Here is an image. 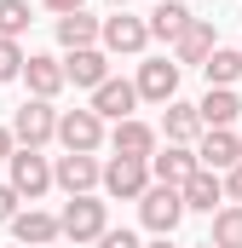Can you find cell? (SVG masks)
Returning a JSON list of instances; mask_svg holds the SVG:
<instances>
[{
  "instance_id": "836d02e7",
  "label": "cell",
  "mask_w": 242,
  "mask_h": 248,
  "mask_svg": "<svg viewBox=\"0 0 242 248\" xmlns=\"http://www.w3.org/2000/svg\"><path fill=\"white\" fill-rule=\"evenodd\" d=\"M196 248H213V243H196Z\"/></svg>"
},
{
  "instance_id": "5b68a950",
  "label": "cell",
  "mask_w": 242,
  "mask_h": 248,
  "mask_svg": "<svg viewBox=\"0 0 242 248\" xmlns=\"http://www.w3.org/2000/svg\"><path fill=\"white\" fill-rule=\"evenodd\" d=\"M138 219H144V231H156V237H173L184 219V202L173 185H150L144 196H138Z\"/></svg>"
},
{
  "instance_id": "6da1fadb",
  "label": "cell",
  "mask_w": 242,
  "mask_h": 248,
  "mask_svg": "<svg viewBox=\"0 0 242 248\" xmlns=\"http://www.w3.org/2000/svg\"><path fill=\"white\" fill-rule=\"evenodd\" d=\"M104 231H110V202H104V196H92V190H87V196H69V202H63L58 237H69V243L81 248V243H98Z\"/></svg>"
},
{
  "instance_id": "30bf717a",
  "label": "cell",
  "mask_w": 242,
  "mask_h": 248,
  "mask_svg": "<svg viewBox=\"0 0 242 248\" xmlns=\"http://www.w3.org/2000/svg\"><path fill=\"white\" fill-rule=\"evenodd\" d=\"M98 173H104V162H98V156H75V150H63L58 162H52V185L69 190V196L98 190Z\"/></svg>"
},
{
  "instance_id": "277c9868",
  "label": "cell",
  "mask_w": 242,
  "mask_h": 248,
  "mask_svg": "<svg viewBox=\"0 0 242 248\" xmlns=\"http://www.w3.org/2000/svg\"><path fill=\"white\" fill-rule=\"evenodd\" d=\"M98 185H104V196H116V202H138V196L150 190V162H138V156H110L104 173H98Z\"/></svg>"
},
{
  "instance_id": "7c38bea8",
  "label": "cell",
  "mask_w": 242,
  "mask_h": 248,
  "mask_svg": "<svg viewBox=\"0 0 242 248\" xmlns=\"http://www.w3.org/2000/svg\"><path fill=\"white\" fill-rule=\"evenodd\" d=\"M98 122H127L133 110H138V93H133V81H121V75H110L104 87H92V104H87Z\"/></svg>"
},
{
  "instance_id": "484cf974",
  "label": "cell",
  "mask_w": 242,
  "mask_h": 248,
  "mask_svg": "<svg viewBox=\"0 0 242 248\" xmlns=\"http://www.w3.org/2000/svg\"><path fill=\"white\" fill-rule=\"evenodd\" d=\"M17 75H23V46L17 41H0V87L17 81Z\"/></svg>"
},
{
  "instance_id": "d6986e66",
  "label": "cell",
  "mask_w": 242,
  "mask_h": 248,
  "mask_svg": "<svg viewBox=\"0 0 242 248\" xmlns=\"http://www.w3.org/2000/svg\"><path fill=\"white\" fill-rule=\"evenodd\" d=\"M156 133H167V144H196V139H202L196 104H184V98H167V104H162V127H156Z\"/></svg>"
},
{
  "instance_id": "ac0fdd59",
  "label": "cell",
  "mask_w": 242,
  "mask_h": 248,
  "mask_svg": "<svg viewBox=\"0 0 242 248\" xmlns=\"http://www.w3.org/2000/svg\"><path fill=\"white\" fill-rule=\"evenodd\" d=\"M179 202H184V214H213V202H225V185H219V173L196 168V173L179 185Z\"/></svg>"
},
{
  "instance_id": "44dd1931",
  "label": "cell",
  "mask_w": 242,
  "mask_h": 248,
  "mask_svg": "<svg viewBox=\"0 0 242 248\" xmlns=\"http://www.w3.org/2000/svg\"><path fill=\"white\" fill-rule=\"evenodd\" d=\"M58 46L63 52H81V46H98V17L81 6V12H63L58 17Z\"/></svg>"
},
{
  "instance_id": "52a82bcc",
  "label": "cell",
  "mask_w": 242,
  "mask_h": 248,
  "mask_svg": "<svg viewBox=\"0 0 242 248\" xmlns=\"http://www.w3.org/2000/svg\"><path fill=\"white\" fill-rule=\"evenodd\" d=\"M133 93H138V104H167V98H179V63L173 58H144L138 75H133Z\"/></svg>"
},
{
  "instance_id": "7a4b0ae2",
  "label": "cell",
  "mask_w": 242,
  "mask_h": 248,
  "mask_svg": "<svg viewBox=\"0 0 242 248\" xmlns=\"http://www.w3.org/2000/svg\"><path fill=\"white\" fill-rule=\"evenodd\" d=\"M52 133H58V110L46 98H23L12 110V144L17 150H41V144H52Z\"/></svg>"
},
{
  "instance_id": "e575fe53",
  "label": "cell",
  "mask_w": 242,
  "mask_h": 248,
  "mask_svg": "<svg viewBox=\"0 0 242 248\" xmlns=\"http://www.w3.org/2000/svg\"><path fill=\"white\" fill-rule=\"evenodd\" d=\"M237 52H242V46H237Z\"/></svg>"
},
{
  "instance_id": "f1b7e54d",
  "label": "cell",
  "mask_w": 242,
  "mask_h": 248,
  "mask_svg": "<svg viewBox=\"0 0 242 248\" xmlns=\"http://www.w3.org/2000/svg\"><path fill=\"white\" fill-rule=\"evenodd\" d=\"M17 202H23L17 190H12V185H0V225H12V214H17Z\"/></svg>"
},
{
  "instance_id": "9c48e42d",
  "label": "cell",
  "mask_w": 242,
  "mask_h": 248,
  "mask_svg": "<svg viewBox=\"0 0 242 248\" xmlns=\"http://www.w3.org/2000/svg\"><path fill=\"white\" fill-rule=\"evenodd\" d=\"M104 139H110V150H116V156H138V162H150V156L162 150V133H156L150 122H138V116L116 122L110 133H104Z\"/></svg>"
},
{
  "instance_id": "4fadbf2b",
  "label": "cell",
  "mask_w": 242,
  "mask_h": 248,
  "mask_svg": "<svg viewBox=\"0 0 242 248\" xmlns=\"http://www.w3.org/2000/svg\"><path fill=\"white\" fill-rule=\"evenodd\" d=\"M17 81L29 87V98H46V104H52L63 87H69V81H63V63H58V58H46V52H29Z\"/></svg>"
},
{
  "instance_id": "ffe728a7",
  "label": "cell",
  "mask_w": 242,
  "mask_h": 248,
  "mask_svg": "<svg viewBox=\"0 0 242 248\" xmlns=\"http://www.w3.org/2000/svg\"><path fill=\"white\" fill-rule=\"evenodd\" d=\"M237 116H242L237 87H208V98L196 104V122H202V133H208V127H231Z\"/></svg>"
},
{
  "instance_id": "e0dca14e",
  "label": "cell",
  "mask_w": 242,
  "mask_h": 248,
  "mask_svg": "<svg viewBox=\"0 0 242 248\" xmlns=\"http://www.w3.org/2000/svg\"><path fill=\"white\" fill-rule=\"evenodd\" d=\"M12 237H17L23 248H52V243H58V214L17 208V214H12Z\"/></svg>"
},
{
  "instance_id": "8fae6325",
  "label": "cell",
  "mask_w": 242,
  "mask_h": 248,
  "mask_svg": "<svg viewBox=\"0 0 242 248\" xmlns=\"http://www.w3.org/2000/svg\"><path fill=\"white\" fill-rule=\"evenodd\" d=\"M190 150H196V162H202L208 173H225V168H237V162H242V139L231 133V127H208Z\"/></svg>"
},
{
  "instance_id": "5bb4252c",
  "label": "cell",
  "mask_w": 242,
  "mask_h": 248,
  "mask_svg": "<svg viewBox=\"0 0 242 248\" xmlns=\"http://www.w3.org/2000/svg\"><path fill=\"white\" fill-rule=\"evenodd\" d=\"M196 168H202V162H196V150H190V144H167V150H156V156H150V185H173V190H179Z\"/></svg>"
},
{
  "instance_id": "d6a6232c",
  "label": "cell",
  "mask_w": 242,
  "mask_h": 248,
  "mask_svg": "<svg viewBox=\"0 0 242 248\" xmlns=\"http://www.w3.org/2000/svg\"><path fill=\"white\" fill-rule=\"evenodd\" d=\"M110 6H116V12H127V0H110Z\"/></svg>"
},
{
  "instance_id": "4dcf8cb0",
  "label": "cell",
  "mask_w": 242,
  "mask_h": 248,
  "mask_svg": "<svg viewBox=\"0 0 242 248\" xmlns=\"http://www.w3.org/2000/svg\"><path fill=\"white\" fill-rule=\"evenodd\" d=\"M12 150H17L12 144V127H0V162H12Z\"/></svg>"
},
{
  "instance_id": "3957f363",
  "label": "cell",
  "mask_w": 242,
  "mask_h": 248,
  "mask_svg": "<svg viewBox=\"0 0 242 248\" xmlns=\"http://www.w3.org/2000/svg\"><path fill=\"white\" fill-rule=\"evenodd\" d=\"M98 46H104L110 58H138V52L150 46V29H144V17H133V12L98 17Z\"/></svg>"
},
{
  "instance_id": "603a6c76",
  "label": "cell",
  "mask_w": 242,
  "mask_h": 248,
  "mask_svg": "<svg viewBox=\"0 0 242 248\" xmlns=\"http://www.w3.org/2000/svg\"><path fill=\"white\" fill-rule=\"evenodd\" d=\"M184 23H190V12H184L179 0H156V12L144 17V29H150V41H167V46L179 41V29H184Z\"/></svg>"
},
{
  "instance_id": "2e32d148",
  "label": "cell",
  "mask_w": 242,
  "mask_h": 248,
  "mask_svg": "<svg viewBox=\"0 0 242 248\" xmlns=\"http://www.w3.org/2000/svg\"><path fill=\"white\" fill-rule=\"evenodd\" d=\"M213 46H219V35H213V17H190V23L179 29V41H173V63H179V69H184V63H202Z\"/></svg>"
},
{
  "instance_id": "7402d4cb",
  "label": "cell",
  "mask_w": 242,
  "mask_h": 248,
  "mask_svg": "<svg viewBox=\"0 0 242 248\" xmlns=\"http://www.w3.org/2000/svg\"><path fill=\"white\" fill-rule=\"evenodd\" d=\"M196 69L208 75V87H237V81H242V52H237V46H213Z\"/></svg>"
},
{
  "instance_id": "1f68e13d",
  "label": "cell",
  "mask_w": 242,
  "mask_h": 248,
  "mask_svg": "<svg viewBox=\"0 0 242 248\" xmlns=\"http://www.w3.org/2000/svg\"><path fill=\"white\" fill-rule=\"evenodd\" d=\"M144 248H173V243H167V237H156V243H144Z\"/></svg>"
},
{
  "instance_id": "d4e9b609",
  "label": "cell",
  "mask_w": 242,
  "mask_h": 248,
  "mask_svg": "<svg viewBox=\"0 0 242 248\" xmlns=\"http://www.w3.org/2000/svg\"><path fill=\"white\" fill-rule=\"evenodd\" d=\"M29 23H35L29 0H0V41H23V35H29Z\"/></svg>"
},
{
  "instance_id": "ba28073f",
  "label": "cell",
  "mask_w": 242,
  "mask_h": 248,
  "mask_svg": "<svg viewBox=\"0 0 242 248\" xmlns=\"http://www.w3.org/2000/svg\"><path fill=\"white\" fill-rule=\"evenodd\" d=\"M6 168H12V179H6V185L17 190V196H29V202L52 190V162H46L41 150H12V162H6Z\"/></svg>"
},
{
  "instance_id": "9a60e30c",
  "label": "cell",
  "mask_w": 242,
  "mask_h": 248,
  "mask_svg": "<svg viewBox=\"0 0 242 248\" xmlns=\"http://www.w3.org/2000/svg\"><path fill=\"white\" fill-rule=\"evenodd\" d=\"M63 63V81H75V87H104L110 81V52L104 46H81V52H69V58H58Z\"/></svg>"
},
{
  "instance_id": "f546056e",
  "label": "cell",
  "mask_w": 242,
  "mask_h": 248,
  "mask_svg": "<svg viewBox=\"0 0 242 248\" xmlns=\"http://www.w3.org/2000/svg\"><path fill=\"white\" fill-rule=\"evenodd\" d=\"M41 6H46V12H58V17H63V12H81V0H41Z\"/></svg>"
},
{
  "instance_id": "cb8c5ba5",
  "label": "cell",
  "mask_w": 242,
  "mask_h": 248,
  "mask_svg": "<svg viewBox=\"0 0 242 248\" xmlns=\"http://www.w3.org/2000/svg\"><path fill=\"white\" fill-rule=\"evenodd\" d=\"M213 248H242V202H225V208H213Z\"/></svg>"
},
{
  "instance_id": "4316f807",
  "label": "cell",
  "mask_w": 242,
  "mask_h": 248,
  "mask_svg": "<svg viewBox=\"0 0 242 248\" xmlns=\"http://www.w3.org/2000/svg\"><path fill=\"white\" fill-rule=\"evenodd\" d=\"M219 185H225V202H242V162L219 173Z\"/></svg>"
},
{
  "instance_id": "83f0119b",
  "label": "cell",
  "mask_w": 242,
  "mask_h": 248,
  "mask_svg": "<svg viewBox=\"0 0 242 248\" xmlns=\"http://www.w3.org/2000/svg\"><path fill=\"white\" fill-rule=\"evenodd\" d=\"M98 248H144V243H138L133 231H104V237H98Z\"/></svg>"
},
{
  "instance_id": "8992f818",
  "label": "cell",
  "mask_w": 242,
  "mask_h": 248,
  "mask_svg": "<svg viewBox=\"0 0 242 248\" xmlns=\"http://www.w3.org/2000/svg\"><path fill=\"white\" fill-rule=\"evenodd\" d=\"M58 139L63 150H75V156H98V144H104V122L92 116V110H58Z\"/></svg>"
}]
</instances>
